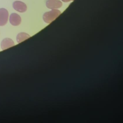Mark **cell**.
Wrapping results in <instances>:
<instances>
[{
	"label": "cell",
	"instance_id": "obj_4",
	"mask_svg": "<svg viewBox=\"0 0 123 123\" xmlns=\"http://www.w3.org/2000/svg\"><path fill=\"white\" fill-rule=\"evenodd\" d=\"M46 5L47 8L50 9H55L61 8L62 5V2L59 0H48L46 1Z\"/></svg>",
	"mask_w": 123,
	"mask_h": 123
},
{
	"label": "cell",
	"instance_id": "obj_2",
	"mask_svg": "<svg viewBox=\"0 0 123 123\" xmlns=\"http://www.w3.org/2000/svg\"><path fill=\"white\" fill-rule=\"evenodd\" d=\"M13 9L20 12H25L27 10V6L26 4L21 1H15L12 4Z\"/></svg>",
	"mask_w": 123,
	"mask_h": 123
},
{
	"label": "cell",
	"instance_id": "obj_6",
	"mask_svg": "<svg viewBox=\"0 0 123 123\" xmlns=\"http://www.w3.org/2000/svg\"><path fill=\"white\" fill-rule=\"evenodd\" d=\"M14 45L13 41L9 38H6L3 39L1 42V48L2 50H5L10 47H13Z\"/></svg>",
	"mask_w": 123,
	"mask_h": 123
},
{
	"label": "cell",
	"instance_id": "obj_5",
	"mask_svg": "<svg viewBox=\"0 0 123 123\" xmlns=\"http://www.w3.org/2000/svg\"><path fill=\"white\" fill-rule=\"evenodd\" d=\"M10 22L13 26H17L21 24V18L19 15L16 13H12L10 16Z\"/></svg>",
	"mask_w": 123,
	"mask_h": 123
},
{
	"label": "cell",
	"instance_id": "obj_3",
	"mask_svg": "<svg viewBox=\"0 0 123 123\" xmlns=\"http://www.w3.org/2000/svg\"><path fill=\"white\" fill-rule=\"evenodd\" d=\"M9 13L8 11L4 8L0 9V26H3L8 21Z\"/></svg>",
	"mask_w": 123,
	"mask_h": 123
},
{
	"label": "cell",
	"instance_id": "obj_8",
	"mask_svg": "<svg viewBox=\"0 0 123 123\" xmlns=\"http://www.w3.org/2000/svg\"><path fill=\"white\" fill-rule=\"evenodd\" d=\"M62 1L63 2H69L70 1H71V0H62Z\"/></svg>",
	"mask_w": 123,
	"mask_h": 123
},
{
	"label": "cell",
	"instance_id": "obj_7",
	"mask_svg": "<svg viewBox=\"0 0 123 123\" xmlns=\"http://www.w3.org/2000/svg\"><path fill=\"white\" fill-rule=\"evenodd\" d=\"M30 36L25 33H19L16 37V40L18 43H21L22 41L29 38Z\"/></svg>",
	"mask_w": 123,
	"mask_h": 123
},
{
	"label": "cell",
	"instance_id": "obj_1",
	"mask_svg": "<svg viewBox=\"0 0 123 123\" xmlns=\"http://www.w3.org/2000/svg\"><path fill=\"white\" fill-rule=\"evenodd\" d=\"M61 13V12L59 10L52 9L51 11L46 12L43 14V19L45 23L49 24L58 17Z\"/></svg>",
	"mask_w": 123,
	"mask_h": 123
}]
</instances>
